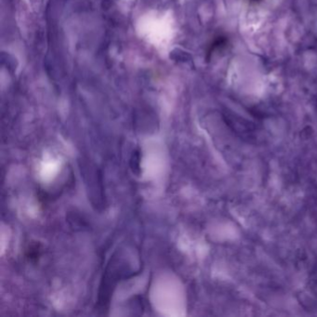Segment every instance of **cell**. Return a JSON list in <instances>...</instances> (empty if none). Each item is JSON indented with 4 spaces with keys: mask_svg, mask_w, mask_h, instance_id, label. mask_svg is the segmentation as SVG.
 <instances>
[{
    "mask_svg": "<svg viewBox=\"0 0 317 317\" xmlns=\"http://www.w3.org/2000/svg\"><path fill=\"white\" fill-rule=\"evenodd\" d=\"M140 152L137 150L135 152H133L132 154V158H131V168L132 171L136 174H140Z\"/></svg>",
    "mask_w": 317,
    "mask_h": 317,
    "instance_id": "1",
    "label": "cell"
},
{
    "mask_svg": "<svg viewBox=\"0 0 317 317\" xmlns=\"http://www.w3.org/2000/svg\"><path fill=\"white\" fill-rule=\"evenodd\" d=\"M27 257H28L30 260H37L40 255V250H39V248H38V245H34L32 247H30L28 250H27Z\"/></svg>",
    "mask_w": 317,
    "mask_h": 317,
    "instance_id": "2",
    "label": "cell"
}]
</instances>
